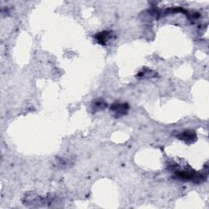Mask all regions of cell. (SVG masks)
Segmentation results:
<instances>
[{"instance_id":"6da1fadb","label":"cell","mask_w":209,"mask_h":209,"mask_svg":"<svg viewBox=\"0 0 209 209\" xmlns=\"http://www.w3.org/2000/svg\"><path fill=\"white\" fill-rule=\"evenodd\" d=\"M127 109V105H126V104H114L112 108V110L114 111V112H117V113H121L122 114H124V111H126Z\"/></svg>"}]
</instances>
